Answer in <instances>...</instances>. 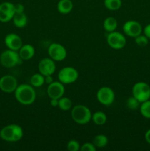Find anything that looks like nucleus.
Returning <instances> with one entry per match:
<instances>
[{
	"label": "nucleus",
	"instance_id": "11",
	"mask_svg": "<svg viewBox=\"0 0 150 151\" xmlns=\"http://www.w3.org/2000/svg\"><path fill=\"white\" fill-rule=\"evenodd\" d=\"M16 13L15 4L9 1H4L0 4V22L2 23L10 22Z\"/></svg>",
	"mask_w": 150,
	"mask_h": 151
},
{
	"label": "nucleus",
	"instance_id": "17",
	"mask_svg": "<svg viewBox=\"0 0 150 151\" xmlns=\"http://www.w3.org/2000/svg\"><path fill=\"white\" fill-rule=\"evenodd\" d=\"M13 22L15 26L18 28H24L28 22L27 16L24 12L16 13L13 17Z\"/></svg>",
	"mask_w": 150,
	"mask_h": 151
},
{
	"label": "nucleus",
	"instance_id": "20",
	"mask_svg": "<svg viewBox=\"0 0 150 151\" xmlns=\"http://www.w3.org/2000/svg\"><path fill=\"white\" fill-rule=\"evenodd\" d=\"M91 120L97 125H103L107 120V115L102 111H96L92 114Z\"/></svg>",
	"mask_w": 150,
	"mask_h": 151
},
{
	"label": "nucleus",
	"instance_id": "16",
	"mask_svg": "<svg viewBox=\"0 0 150 151\" xmlns=\"http://www.w3.org/2000/svg\"><path fill=\"white\" fill-rule=\"evenodd\" d=\"M35 48L31 44H23L19 50V56L21 60H30L35 55Z\"/></svg>",
	"mask_w": 150,
	"mask_h": 151
},
{
	"label": "nucleus",
	"instance_id": "1",
	"mask_svg": "<svg viewBox=\"0 0 150 151\" xmlns=\"http://www.w3.org/2000/svg\"><path fill=\"white\" fill-rule=\"evenodd\" d=\"M14 94L16 100L24 106L32 105L36 99V93L33 86L28 84L18 86Z\"/></svg>",
	"mask_w": 150,
	"mask_h": 151
},
{
	"label": "nucleus",
	"instance_id": "7",
	"mask_svg": "<svg viewBox=\"0 0 150 151\" xmlns=\"http://www.w3.org/2000/svg\"><path fill=\"white\" fill-rule=\"evenodd\" d=\"M107 43L111 48L114 50H121L126 44V39L124 35L120 32L113 31L109 32L107 36Z\"/></svg>",
	"mask_w": 150,
	"mask_h": 151
},
{
	"label": "nucleus",
	"instance_id": "14",
	"mask_svg": "<svg viewBox=\"0 0 150 151\" xmlns=\"http://www.w3.org/2000/svg\"><path fill=\"white\" fill-rule=\"evenodd\" d=\"M64 84L60 81H53L47 87V94L50 99H60L64 95Z\"/></svg>",
	"mask_w": 150,
	"mask_h": 151
},
{
	"label": "nucleus",
	"instance_id": "31",
	"mask_svg": "<svg viewBox=\"0 0 150 151\" xmlns=\"http://www.w3.org/2000/svg\"><path fill=\"white\" fill-rule=\"evenodd\" d=\"M144 35H145L149 39H150V24H147L146 26L144 27Z\"/></svg>",
	"mask_w": 150,
	"mask_h": 151
},
{
	"label": "nucleus",
	"instance_id": "18",
	"mask_svg": "<svg viewBox=\"0 0 150 151\" xmlns=\"http://www.w3.org/2000/svg\"><path fill=\"white\" fill-rule=\"evenodd\" d=\"M73 2L71 0H60L57 5V10L62 14L69 13L73 9Z\"/></svg>",
	"mask_w": 150,
	"mask_h": 151
},
{
	"label": "nucleus",
	"instance_id": "12",
	"mask_svg": "<svg viewBox=\"0 0 150 151\" xmlns=\"http://www.w3.org/2000/svg\"><path fill=\"white\" fill-rule=\"evenodd\" d=\"M143 28L141 24L135 20L126 21L123 25V31L126 35L132 38H135L141 35Z\"/></svg>",
	"mask_w": 150,
	"mask_h": 151
},
{
	"label": "nucleus",
	"instance_id": "32",
	"mask_svg": "<svg viewBox=\"0 0 150 151\" xmlns=\"http://www.w3.org/2000/svg\"><path fill=\"white\" fill-rule=\"evenodd\" d=\"M58 100L59 99H50V105L52 107H57L58 106Z\"/></svg>",
	"mask_w": 150,
	"mask_h": 151
},
{
	"label": "nucleus",
	"instance_id": "6",
	"mask_svg": "<svg viewBox=\"0 0 150 151\" xmlns=\"http://www.w3.org/2000/svg\"><path fill=\"white\" fill-rule=\"evenodd\" d=\"M59 81L63 84H71L76 82L79 78V72L72 66H66L59 71L58 72Z\"/></svg>",
	"mask_w": 150,
	"mask_h": 151
},
{
	"label": "nucleus",
	"instance_id": "33",
	"mask_svg": "<svg viewBox=\"0 0 150 151\" xmlns=\"http://www.w3.org/2000/svg\"><path fill=\"white\" fill-rule=\"evenodd\" d=\"M45 77V83H46L47 84H50L54 81V79L52 78V75H47V76H44Z\"/></svg>",
	"mask_w": 150,
	"mask_h": 151
},
{
	"label": "nucleus",
	"instance_id": "29",
	"mask_svg": "<svg viewBox=\"0 0 150 151\" xmlns=\"http://www.w3.org/2000/svg\"><path fill=\"white\" fill-rule=\"evenodd\" d=\"M96 149L93 142H85L80 147L81 151H96Z\"/></svg>",
	"mask_w": 150,
	"mask_h": 151
},
{
	"label": "nucleus",
	"instance_id": "24",
	"mask_svg": "<svg viewBox=\"0 0 150 151\" xmlns=\"http://www.w3.org/2000/svg\"><path fill=\"white\" fill-rule=\"evenodd\" d=\"M72 102L69 97H62L58 100V107L61 109L62 111H67L71 109Z\"/></svg>",
	"mask_w": 150,
	"mask_h": 151
},
{
	"label": "nucleus",
	"instance_id": "10",
	"mask_svg": "<svg viewBox=\"0 0 150 151\" xmlns=\"http://www.w3.org/2000/svg\"><path fill=\"white\" fill-rule=\"evenodd\" d=\"M17 79L10 75H5L0 78V89L3 92L10 94L14 93L18 87Z\"/></svg>",
	"mask_w": 150,
	"mask_h": 151
},
{
	"label": "nucleus",
	"instance_id": "28",
	"mask_svg": "<svg viewBox=\"0 0 150 151\" xmlns=\"http://www.w3.org/2000/svg\"><path fill=\"white\" fill-rule=\"evenodd\" d=\"M80 145L78 142L75 139H71L70 141L68 142L67 145V150L69 151H78L80 150Z\"/></svg>",
	"mask_w": 150,
	"mask_h": 151
},
{
	"label": "nucleus",
	"instance_id": "26",
	"mask_svg": "<svg viewBox=\"0 0 150 151\" xmlns=\"http://www.w3.org/2000/svg\"><path fill=\"white\" fill-rule=\"evenodd\" d=\"M126 106L127 109H129V110L135 111L136 109H138V108L141 106V103L135 98L133 96H131L129 98L126 100Z\"/></svg>",
	"mask_w": 150,
	"mask_h": 151
},
{
	"label": "nucleus",
	"instance_id": "23",
	"mask_svg": "<svg viewBox=\"0 0 150 151\" xmlns=\"http://www.w3.org/2000/svg\"><path fill=\"white\" fill-rule=\"evenodd\" d=\"M104 7L109 10L115 11L121 8L122 5L121 0H104Z\"/></svg>",
	"mask_w": 150,
	"mask_h": 151
},
{
	"label": "nucleus",
	"instance_id": "2",
	"mask_svg": "<svg viewBox=\"0 0 150 151\" xmlns=\"http://www.w3.org/2000/svg\"><path fill=\"white\" fill-rule=\"evenodd\" d=\"M23 136V128L17 124H10L0 130V138L8 142L20 141Z\"/></svg>",
	"mask_w": 150,
	"mask_h": 151
},
{
	"label": "nucleus",
	"instance_id": "34",
	"mask_svg": "<svg viewBox=\"0 0 150 151\" xmlns=\"http://www.w3.org/2000/svg\"><path fill=\"white\" fill-rule=\"evenodd\" d=\"M145 139L147 143L150 144V129H149L148 131L146 132L145 134Z\"/></svg>",
	"mask_w": 150,
	"mask_h": 151
},
{
	"label": "nucleus",
	"instance_id": "21",
	"mask_svg": "<svg viewBox=\"0 0 150 151\" xmlns=\"http://www.w3.org/2000/svg\"><path fill=\"white\" fill-rule=\"evenodd\" d=\"M93 143L96 148H103L108 144V139L104 134H98L94 138Z\"/></svg>",
	"mask_w": 150,
	"mask_h": 151
},
{
	"label": "nucleus",
	"instance_id": "9",
	"mask_svg": "<svg viewBox=\"0 0 150 151\" xmlns=\"http://www.w3.org/2000/svg\"><path fill=\"white\" fill-rule=\"evenodd\" d=\"M48 54L54 61H62L67 56V51L62 44L52 43L48 47Z\"/></svg>",
	"mask_w": 150,
	"mask_h": 151
},
{
	"label": "nucleus",
	"instance_id": "30",
	"mask_svg": "<svg viewBox=\"0 0 150 151\" xmlns=\"http://www.w3.org/2000/svg\"><path fill=\"white\" fill-rule=\"evenodd\" d=\"M15 10H16V13H22V12H24V7L21 3H18L15 4Z\"/></svg>",
	"mask_w": 150,
	"mask_h": 151
},
{
	"label": "nucleus",
	"instance_id": "27",
	"mask_svg": "<svg viewBox=\"0 0 150 151\" xmlns=\"http://www.w3.org/2000/svg\"><path fill=\"white\" fill-rule=\"evenodd\" d=\"M135 42L139 47H146L149 44V38L145 35H139L135 38Z\"/></svg>",
	"mask_w": 150,
	"mask_h": 151
},
{
	"label": "nucleus",
	"instance_id": "3",
	"mask_svg": "<svg viewBox=\"0 0 150 151\" xmlns=\"http://www.w3.org/2000/svg\"><path fill=\"white\" fill-rule=\"evenodd\" d=\"M71 118L76 123L79 125H85L91 120L92 113L89 108L85 105H76L71 109Z\"/></svg>",
	"mask_w": 150,
	"mask_h": 151
},
{
	"label": "nucleus",
	"instance_id": "4",
	"mask_svg": "<svg viewBox=\"0 0 150 151\" xmlns=\"http://www.w3.org/2000/svg\"><path fill=\"white\" fill-rule=\"evenodd\" d=\"M21 58L18 51L8 49L4 50L0 55V63L4 67L13 68L21 63Z\"/></svg>",
	"mask_w": 150,
	"mask_h": 151
},
{
	"label": "nucleus",
	"instance_id": "8",
	"mask_svg": "<svg viewBox=\"0 0 150 151\" xmlns=\"http://www.w3.org/2000/svg\"><path fill=\"white\" fill-rule=\"evenodd\" d=\"M96 99L101 105L108 106L115 100V92L108 86H102L97 91Z\"/></svg>",
	"mask_w": 150,
	"mask_h": 151
},
{
	"label": "nucleus",
	"instance_id": "15",
	"mask_svg": "<svg viewBox=\"0 0 150 151\" xmlns=\"http://www.w3.org/2000/svg\"><path fill=\"white\" fill-rule=\"evenodd\" d=\"M4 44L8 49L19 51L23 45L21 38L16 33H9L4 38Z\"/></svg>",
	"mask_w": 150,
	"mask_h": 151
},
{
	"label": "nucleus",
	"instance_id": "13",
	"mask_svg": "<svg viewBox=\"0 0 150 151\" xmlns=\"http://www.w3.org/2000/svg\"><path fill=\"white\" fill-rule=\"evenodd\" d=\"M38 71L44 76L52 75L56 70V64L54 60L51 58H45L41 59L38 65Z\"/></svg>",
	"mask_w": 150,
	"mask_h": 151
},
{
	"label": "nucleus",
	"instance_id": "25",
	"mask_svg": "<svg viewBox=\"0 0 150 151\" xmlns=\"http://www.w3.org/2000/svg\"><path fill=\"white\" fill-rule=\"evenodd\" d=\"M139 108L141 115L146 119H150V100L141 103Z\"/></svg>",
	"mask_w": 150,
	"mask_h": 151
},
{
	"label": "nucleus",
	"instance_id": "5",
	"mask_svg": "<svg viewBox=\"0 0 150 151\" xmlns=\"http://www.w3.org/2000/svg\"><path fill=\"white\" fill-rule=\"evenodd\" d=\"M132 94L140 103L149 100L150 86L145 82H138L133 86Z\"/></svg>",
	"mask_w": 150,
	"mask_h": 151
},
{
	"label": "nucleus",
	"instance_id": "22",
	"mask_svg": "<svg viewBox=\"0 0 150 151\" xmlns=\"http://www.w3.org/2000/svg\"><path fill=\"white\" fill-rule=\"evenodd\" d=\"M44 83H45V77L40 72L39 73L34 74L30 78L31 86H32L33 87L42 86Z\"/></svg>",
	"mask_w": 150,
	"mask_h": 151
},
{
	"label": "nucleus",
	"instance_id": "19",
	"mask_svg": "<svg viewBox=\"0 0 150 151\" xmlns=\"http://www.w3.org/2000/svg\"><path fill=\"white\" fill-rule=\"evenodd\" d=\"M118 27V22L116 19L114 17H107L103 22V28L105 31L108 32L116 31V28Z\"/></svg>",
	"mask_w": 150,
	"mask_h": 151
}]
</instances>
